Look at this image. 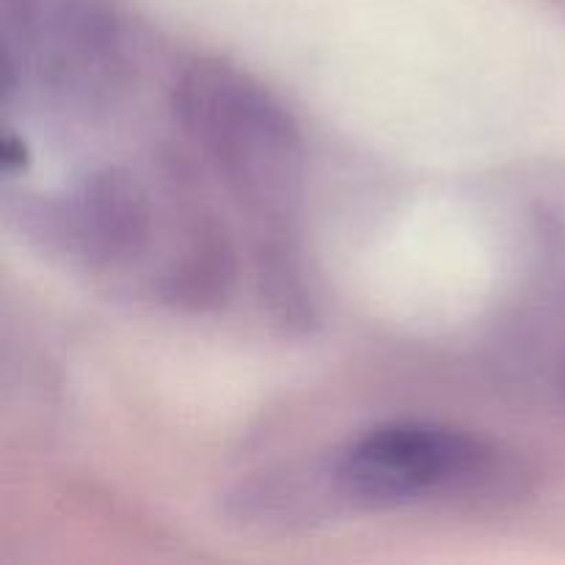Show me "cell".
I'll use <instances>...</instances> for the list:
<instances>
[{
  "instance_id": "obj_1",
  "label": "cell",
  "mask_w": 565,
  "mask_h": 565,
  "mask_svg": "<svg viewBox=\"0 0 565 565\" xmlns=\"http://www.w3.org/2000/svg\"><path fill=\"white\" fill-rule=\"evenodd\" d=\"M174 114L248 215L257 246L296 243L307 154L290 110L246 72L199 61L177 81Z\"/></svg>"
},
{
  "instance_id": "obj_2",
  "label": "cell",
  "mask_w": 565,
  "mask_h": 565,
  "mask_svg": "<svg viewBox=\"0 0 565 565\" xmlns=\"http://www.w3.org/2000/svg\"><path fill=\"white\" fill-rule=\"evenodd\" d=\"M342 508L489 502L524 491L527 472L494 441L441 423H386L329 458Z\"/></svg>"
},
{
  "instance_id": "obj_3",
  "label": "cell",
  "mask_w": 565,
  "mask_h": 565,
  "mask_svg": "<svg viewBox=\"0 0 565 565\" xmlns=\"http://www.w3.org/2000/svg\"><path fill=\"white\" fill-rule=\"evenodd\" d=\"M17 221L42 252L83 270L141 257L152 232L147 193L121 169L94 171L61 196L20 202Z\"/></svg>"
},
{
  "instance_id": "obj_4",
  "label": "cell",
  "mask_w": 565,
  "mask_h": 565,
  "mask_svg": "<svg viewBox=\"0 0 565 565\" xmlns=\"http://www.w3.org/2000/svg\"><path fill=\"white\" fill-rule=\"evenodd\" d=\"M6 88L22 75L72 94L119 72V31L99 0H0Z\"/></svg>"
},
{
  "instance_id": "obj_5",
  "label": "cell",
  "mask_w": 565,
  "mask_h": 565,
  "mask_svg": "<svg viewBox=\"0 0 565 565\" xmlns=\"http://www.w3.org/2000/svg\"><path fill=\"white\" fill-rule=\"evenodd\" d=\"M0 154H3V169L6 171H17V169H22V166L28 163L25 143L17 141L11 132L3 138V149H0Z\"/></svg>"
},
{
  "instance_id": "obj_6",
  "label": "cell",
  "mask_w": 565,
  "mask_h": 565,
  "mask_svg": "<svg viewBox=\"0 0 565 565\" xmlns=\"http://www.w3.org/2000/svg\"><path fill=\"white\" fill-rule=\"evenodd\" d=\"M561 390H563V397H565V367H563V375H561Z\"/></svg>"
}]
</instances>
